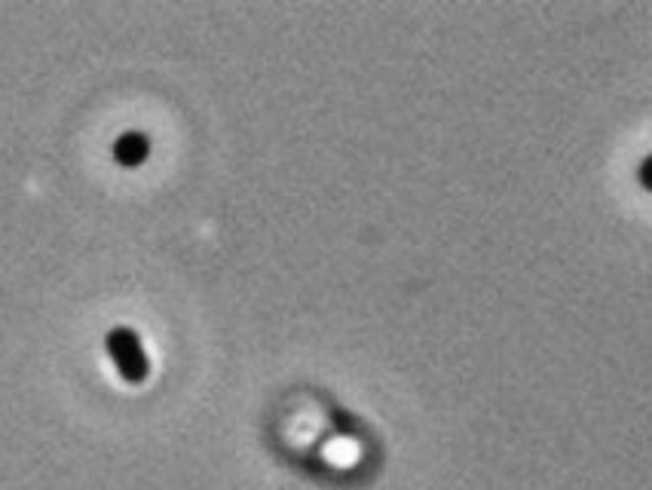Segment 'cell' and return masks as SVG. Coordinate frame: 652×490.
I'll list each match as a JSON object with an SVG mask.
<instances>
[{"mask_svg":"<svg viewBox=\"0 0 652 490\" xmlns=\"http://www.w3.org/2000/svg\"><path fill=\"white\" fill-rule=\"evenodd\" d=\"M325 457L331 463H337V466H353L359 460V448L349 438H337V441H331V445H328Z\"/></svg>","mask_w":652,"mask_h":490,"instance_id":"obj_1","label":"cell"}]
</instances>
